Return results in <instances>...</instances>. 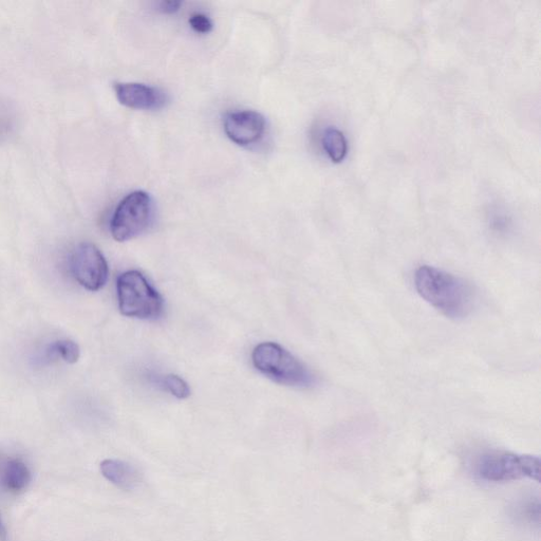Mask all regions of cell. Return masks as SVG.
I'll return each instance as SVG.
<instances>
[{
    "label": "cell",
    "mask_w": 541,
    "mask_h": 541,
    "mask_svg": "<svg viewBox=\"0 0 541 541\" xmlns=\"http://www.w3.org/2000/svg\"><path fill=\"white\" fill-rule=\"evenodd\" d=\"M49 353L51 356L61 357L68 364H74L79 361L81 351L77 343L64 340L55 342L50 347Z\"/></svg>",
    "instance_id": "obj_12"
},
{
    "label": "cell",
    "mask_w": 541,
    "mask_h": 541,
    "mask_svg": "<svg viewBox=\"0 0 541 541\" xmlns=\"http://www.w3.org/2000/svg\"><path fill=\"white\" fill-rule=\"evenodd\" d=\"M71 270L77 282L89 291H99L107 283V261L101 251L89 242H84L74 250Z\"/></svg>",
    "instance_id": "obj_6"
},
{
    "label": "cell",
    "mask_w": 541,
    "mask_h": 541,
    "mask_svg": "<svg viewBox=\"0 0 541 541\" xmlns=\"http://www.w3.org/2000/svg\"><path fill=\"white\" fill-rule=\"evenodd\" d=\"M254 367L272 381L290 387L308 388L315 383L309 368L276 343H263L252 353Z\"/></svg>",
    "instance_id": "obj_2"
},
{
    "label": "cell",
    "mask_w": 541,
    "mask_h": 541,
    "mask_svg": "<svg viewBox=\"0 0 541 541\" xmlns=\"http://www.w3.org/2000/svg\"><path fill=\"white\" fill-rule=\"evenodd\" d=\"M323 147L326 154L334 163L342 162L348 152V142L340 129L328 127L323 135Z\"/></svg>",
    "instance_id": "obj_11"
},
{
    "label": "cell",
    "mask_w": 541,
    "mask_h": 541,
    "mask_svg": "<svg viewBox=\"0 0 541 541\" xmlns=\"http://www.w3.org/2000/svg\"><path fill=\"white\" fill-rule=\"evenodd\" d=\"M182 3L179 0H163L158 5V10L164 14H174L180 10Z\"/></svg>",
    "instance_id": "obj_15"
},
{
    "label": "cell",
    "mask_w": 541,
    "mask_h": 541,
    "mask_svg": "<svg viewBox=\"0 0 541 541\" xmlns=\"http://www.w3.org/2000/svg\"><path fill=\"white\" fill-rule=\"evenodd\" d=\"M117 290L123 315L146 321H156L163 315V298L142 273L128 271L121 274Z\"/></svg>",
    "instance_id": "obj_3"
},
{
    "label": "cell",
    "mask_w": 541,
    "mask_h": 541,
    "mask_svg": "<svg viewBox=\"0 0 541 541\" xmlns=\"http://www.w3.org/2000/svg\"><path fill=\"white\" fill-rule=\"evenodd\" d=\"M191 28L199 34H208L213 30V22L208 15L195 13L190 18Z\"/></svg>",
    "instance_id": "obj_14"
},
{
    "label": "cell",
    "mask_w": 541,
    "mask_h": 541,
    "mask_svg": "<svg viewBox=\"0 0 541 541\" xmlns=\"http://www.w3.org/2000/svg\"><path fill=\"white\" fill-rule=\"evenodd\" d=\"M115 92L119 102L132 109L158 110L167 103L162 90L140 83H116Z\"/></svg>",
    "instance_id": "obj_8"
},
{
    "label": "cell",
    "mask_w": 541,
    "mask_h": 541,
    "mask_svg": "<svg viewBox=\"0 0 541 541\" xmlns=\"http://www.w3.org/2000/svg\"><path fill=\"white\" fill-rule=\"evenodd\" d=\"M102 475L121 490L132 491L142 481L141 472L133 464L116 459H107L101 463Z\"/></svg>",
    "instance_id": "obj_9"
},
{
    "label": "cell",
    "mask_w": 541,
    "mask_h": 541,
    "mask_svg": "<svg viewBox=\"0 0 541 541\" xmlns=\"http://www.w3.org/2000/svg\"><path fill=\"white\" fill-rule=\"evenodd\" d=\"M154 220V202L143 191L128 194L118 205L110 221L113 237L124 242L134 239L148 230Z\"/></svg>",
    "instance_id": "obj_5"
},
{
    "label": "cell",
    "mask_w": 541,
    "mask_h": 541,
    "mask_svg": "<svg viewBox=\"0 0 541 541\" xmlns=\"http://www.w3.org/2000/svg\"><path fill=\"white\" fill-rule=\"evenodd\" d=\"M540 459L530 455L492 452L476 462L477 476L487 482H510L520 479L540 480Z\"/></svg>",
    "instance_id": "obj_4"
},
{
    "label": "cell",
    "mask_w": 541,
    "mask_h": 541,
    "mask_svg": "<svg viewBox=\"0 0 541 541\" xmlns=\"http://www.w3.org/2000/svg\"><path fill=\"white\" fill-rule=\"evenodd\" d=\"M223 128L232 142L240 146H249L264 137L266 119L253 110L235 111L226 116Z\"/></svg>",
    "instance_id": "obj_7"
},
{
    "label": "cell",
    "mask_w": 541,
    "mask_h": 541,
    "mask_svg": "<svg viewBox=\"0 0 541 541\" xmlns=\"http://www.w3.org/2000/svg\"><path fill=\"white\" fill-rule=\"evenodd\" d=\"M414 282L423 300L449 319H465L474 309L473 287L449 272L421 266L416 270Z\"/></svg>",
    "instance_id": "obj_1"
},
{
    "label": "cell",
    "mask_w": 541,
    "mask_h": 541,
    "mask_svg": "<svg viewBox=\"0 0 541 541\" xmlns=\"http://www.w3.org/2000/svg\"><path fill=\"white\" fill-rule=\"evenodd\" d=\"M31 478V472L24 462L11 460L7 463L3 481L9 491L14 493L24 491L30 484Z\"/></svg>",
    "instance_id": "obj_10"
},
{
    "label": "cell",
    "mask_w": 541,
    "mask_h": 541,
    "mask_svg": "<svg viewBox=\"0 0 541 541\" xmlns=\"http://www.w3.org/2000/svg\"><path fill=\"white\" fill-rule=\"evenodd\" d=\"M6 540H7V530L2 520V517H0V541H6Z\"/></svg>",
    "instance_id": "obj_16"
},
{
    "label": "cell",
    "mask_w": 541,
    "mask_h": 541,
    "mask_svg": "<svg viewBox=\"0 0 541 541\" xmlns=\"http://www.w3.org/2000/svg\"><path fill=\"white\" fill-rule=\"evenodd\" d=\"M161 385L173 396L180 400L191 396V388L183 379L175 375L165 376L161 379Z\"/></svg>",
    "instance_id": "obj_13"
}]
</instances>
